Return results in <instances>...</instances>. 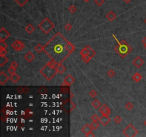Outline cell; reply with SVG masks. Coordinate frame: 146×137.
<instances>
[{
    "instance_id": "6da1fadb",
    "label": "cell",
    "mask_w": 146,
    "mask_h": 137,
    "mask_svg": "<svg viewBox=\"0 0 146 137\" xmlns=\"http://www.w3.org/2000/svg\"><path fill=\"white\" fill-rule=\"evenodd\" d=\"M67 40L59 32L56 34L44 46V53L52 60L62 64L70 54L66 49Z\"/></svg>"
},
{
    "instance_id": "7a4b0ae2",
    "label": "cell",
    "mask_w": 146,
    "mask_h": 137,
    "mask_svg": "<svg viewBox=\"0 0 146 137\" xmlns=\"http://www.w3.org/2000/svg\"><path fill=\"white\" fill-rule=\"evenodd\" d=\"M59 63L56 61L51 59L47 64H46L39 71V73L47 80L51 81L57 74V67Z\"/></svg>"
},
{
    "instance_id": "3957f363",
    "label": "cell",
    "mask_w": 146,
    "mask_h": 137,
    "mask_svg": "<svg viewBox=\"0 0 146 137\" xmlns=\"http://www.w3.org/2000/svg\"><path fill=\"white\" fill-rule=\"evenodd\" d=\"M113 38H115V39H116L117 43H118L117 46H115V48H114V50L122 58H125V56L132 51V49H133L132 47L128 44L127 42H125V40H122V41L119 42L116 39V37L114 36V34L113 35Z\"/></svg>"
},
{
    "instance_id": "277c9868",
    "label": "cell",
    "mask_w": 146,
    "mask_h": 137,
    "mask_svg": "<svg viewBox=\"0 0 146 137\" xmlns=\"http://www.w3.org/2000/svg\"><path fill=\"white\" fill-rule=\"evenodd\" d=\"M54 24L49 18H44L42 21L38 25V28L40 29L44 34H47L54 28Z\"/></svg>"
},
{
    "instance_id": "5b68a950",
    "label": "cell",
    "mask_w": 146,
    "mask_h": 137,
    "mask_svg": "<svg viewBox=\"0 0 146 137\" xmlns=\"http://www.w3.org/2000/svg\"><path fill=\"white\" fill-rule=\"evenodd\" d=\"M123 134L127 137H134L138 134V131L132 124H129L123 131Z\"/></svg>"
},
{
    "instance_id": "8992f818",
    "label": "cell",
    "mask_w": 146,
    "mask_h": 137,
    "mask_svg": "<svg viewBox=\"0 0 146 137\" xmlns=\"http://www.w3.org/2000/svg\"><path fill=\"white\" fill-rule=\"evenodd\" d=\"M11 47L17 52H21L24 49L25 44L19 40H15L11 44Z\"/></svg>"
},
{
    "instance_id": "52a82bcc",
    "label": "cell",
    "mask_w": 146,
    "mask_h": 137,
    "mask_svg": "<svg viewBox=\"0 0 146 137\" xmlns=\"http://www.w3.org/2000/svg\"><path fill=\"white\" fill-rule=\"evenodd\" d=\"M99 112L103 114V115H106V116H109L111 113V109L106 104H103L100 106L99 108Z\"/></svg>"
},
{
    "instance_id": "ba28073f",
    "label": "cell",
    "mask_w": 146,
    "mask_h": 137,
    "mask_svg": "<svg viewBox=\"0 0 146 137\" xmlns=\"http://www.w3.org/2000/svg\"><path fill=\"white\" fill-rule=\"evenodd\" d=\"M75 81H76V79L73 78V76H72L71 74H69V75H67V76L65 77V79H64V80H63V83L62 86H70L71 85L75 82Z\"/></svg>"
},
{
    "instance_id": "9c48e42d",
    "label": "cell",
    "mask_w": 146,
    "mask_h": 137,
    "mask_svg": "<svg viewBox=\"0 0 146 137\" xmlns=\"http://www.w3.org/2000/svg\"><path fill=\"white\" fill-rule=\"evenodd\" d=\"M10 36L9 32H8L4 28H1L0 29V41H5L7 39H8Z\"/></svg>"
},
{
    "instance_id": "30bf717a",
    "label": "cell",
    "mask_w": 146,
    "mask_h": 137,
    "mask_svg": "<svg viewBox=\"0 0 146 137\" xmlns=\"http://www.w3.org/2000/svg\"><path fill=\"white\" fill-rule=\"evenodd\" d=\"M143 64H144V61L140 56H136L133 61V64L137 68H140L143 65Z\"/></svg>"
},
{
    "instance_id": "8fae6325",
    "label": "cell",
    "mask_w": 146,
    "mask_h": 137,
    "mask_svg": "<svg viewBox=\"0 0 146 137\" xmlns=\"http://www.w3.org/2000/svg\"><path fill=\"white\" fill-rule=\"evenodd\" d=\"M9 79H10V77H9V76L4 72H0V84L4 85L6 84V82H7Z\"/></svg>"
},
{
    "instance_id": "7c38bea8",
    "label": "cell",
    "mask_w": 146,
    "mask_h": 137,
    "mask_svg": "<svg viewBox=\"0 0 146 137\" xmlns=\"http://www.w3.org/2000/svg\"><path fill=\"white\" fill-rule=\"evenodd\" d=\"M99 121L101 122V124L105 127L106 125L108 124V123L111 121V119L108 117V116H106V115H101V116L99 117Z\"/></svg>"
},
{
    "instance_id": "4fadbf2b",
    "label": "cell",
    "mask_w": 146,
    "mask_h": 137,
    "mask_svg": "<svg viewBox=\"0 0 146 137\" xmlns=\"http://www.w3.org/2000/svg\"><path fill=\"white\" fill-rule=\"evenodd\" d=\"M24 59H26V62H28L29 63H31L34 60L35 56H34V54L33 53L29 52H27L24 55Z\"/></svg>"
},
{
    "instance_id": "5bb4252c",
    "label": "cell",
    "mask_w": 146,
    "mask_h": 137,
    "mask_svg": "<svg viewBox=\"0 0 146 137\" xmlns=\"http://www.w3.org/2000/svg\"><path fill=\"white\" fill-rule=\"evenodd\" d=\"M92 130H93V128H92V127L91 126V124H86L81 128V131L84 133L85 135H86V134L92 132Z\"/></svg>"
},
{
    "instance_id": "9a60e30c",
    "label": "cell",
    "mask_w": 146,
    "mask_h": 137,
    "mask_svg": "<svg viewBox=\"0 0 146 137\" xmlns=\"http://www.w3.org/2000/svg\"><path fill=\"white\" fill-rule=\"evenodd\" d=\"M106 17V19L109 21H114L115 19H116L117 16H116V14H115L114 11H110L106 14V17Z\"/></svg>"
},
{
    "instance_id": "2e32d148",
    "label": "cell",
    "mask_w": 146,
    "mask_h": 137,
    "mask_svg": "<svg viewBox=\"0 0 146 137\" xmlns=\"http://www.w3.org/2000/svg\"><path fill=\"white\" fill-rule=\"evenodd\" d=\"M66 49L69 52V53L71 54H72L74 52V50L76 49V47H75V46L71 42L68 41L67 44H66Z\"/></svg>"
},
{
    "instance_id": "e0dca14e",
    "label": "cell",
    "mask_w": 146,
    "mask_h": 137,
    "mask_svg": "<svg viewBox=\"0 0 146 137\" xmlns=\"http://www.w3.org/2000/svg\"><path fill=\"white\" fill-rule=\"evenodd\" d=\"M21 79V78H20V76L18 75V74H12V75H11L10 76V80L13 82V83H14V84H16V83H17L19 80Z\"/></svg>"
},
{
    "instance_id": "ac0fdd59",
    "label": "cell",
    "mask_w": 146,
    "mask_h": 137,
    "mask_svg": "<svg viewBox=\"0 0 146 137\" xmlns=\"http://www.w3.org/2000/svg\"><path fill=\"white\" fill-rule=\"evenodd\" d=\"M33 114H34V112L31 111V109H26L25 111H24V116L25 119H29V118H31V116H33Z\"/></svg>"
},
{
    "instance_id": "d6986e66",
    "label": "cell",
    "mask_w": 146,
    "mask_h": 137,
    "mask_svg": "<svg viewBox=\"0 0 146 137\" xmlns=\"http://www.w3.org/2000/svg\"><path fill=\"white\" fill-rule=\"evenodd\" d=\"M25 30H26V32H27L28 34H32L33 32L35 31V28H34V27L31 24H27L26 26V27H25Z\"/></svg>"
},
{
    "instance_id": "ffe728a7",
    "label": "cell",
    "mask_w": 146,
    "mask_h": 137,
    "mask_svg": "<svg viewBox=\"0 0 146 137\" xmlns=\"http://www.w3.org/2000/svg\"><path fill=\"white\" fill-rule=\"evenodd\" d=\"M142 78H143V77H142V75L140 74V73H138V72L135 73V74L133 75V76H132L133 80L135 81L136 82H139L140 81H141Z\"/></svg>"
},
{
    "instance_id": "44dd1931",
    "label": "cell",
    "mask_w": 146,
    "mask_h": 137,
    "mask_svg": "<svg viewBox=\"0 0 146 137\" xmlns=\"http://www.w3.org/2000/svg\"><path fill=\"white\" fill-rule=\"evenodd\" d=\"M66 67L63 65L62 64H59L58 67H57V71H58L59 74H63L66 72Z\"/></svg>"
},
{
    "instance_id": "7402d4cb",
    "label": "cell",
    "mask_w": 146,
    "mask_h": 137,
    "mask_svg": "<svg viewBox=\"0 0 146 137\" xmlns=\"http://www.w3.org/2000/svg\"><path fill=\"white\" fill-rule=\"evenodd\" d=\"M8 61H9V59L6 56H0V66L2 67L4 64H6L8 62Z\"/></svg>"
},
{
    "instance_id": "603a6c76",
    "label": "cell",
    "mask_w": 146,
    "mask_h": 137,
    "mask_svg": "<svg viewBox=\"0 0 146 137\" xmlns=\"http://www.w3.org/2000/svg\"><path fill=\"white\" fill-rule=\"evenodd\" d=\"M91 104H92V106H94L95 109H99L100 106L102 105L101 103V101L98 99H95L94 101L91 103Z\"/></svg>"
},
{
    "instance_id": "cb8c5ba5",
    "label": "cell",
    "mask_w": 146,
    "mask_h": 137,
    "mask_svg": "<svg viewBox=\"0 0 146 137\" xmlns=\"http://www.w3.org/2000/svg\"><path fill=\"white\" fill-rule=\"evenodd\" d=\"M34 49H35V51H36L38 53H41L42 52H43V50H44V46L42 45L41 44H37L35 46Z\"/></svg>"
},
{
    "instance_id": "d4e9b609",
    "label": "cell",
    "mask_w": 146,
    "mask_h": 137,
    "mask_svg": "<svg viewBox=\"0 0 146 137\" xmlns=\"http://www.w3.org/2000/svg\"><path fill=\"white\" fill-rule=\"evenodd\" d=\"M86 47H87V49H88V55L91 57V58H93L94 56L95 55V52L94 51V49L90 46H88V45H86Z\"/></svg>"
},
{
    "instance_id": "484cf974",
    "label": "cell",
    "mask_w": 146,
    "mask_h": 137,
    "mask_svg": "<svg viewBox=\"0 0 146 137\" xmlns=\"http://www.w3.org/2000/svg\"><path fill=\"white\" fill-rule=\"evenodd\" d=\"M91 57L89 55H84V56H81V59L83 60L84 63L87 64L91 60Z\"/></svg>"
},
{
    "instance_id": "4316f807",
    "label": "cell",
    "mask_w": 146,
    "mask_h": 137,
    "mask_svg": "<svg viewBox=\"0 0 146 137\" xmlns=\"http://www.w3.org/2000/svg\"><path fill=\"white\" fill-rule=\"evenodd\" d=\"M16 3H17V4H19L20 7H24L29 0H14Z\"/></svg>"
},
{
    "instance_id": "83f0119b",
    "label": "cell",
    "mask_w": 146,
    "mask_h": 137,
    "mask_svg": "<svg viewBox=\"0 0 146 137\" xmlns=\"http://www.w3.org/2000/svg\"><path fill=\"white\" fill-rule=\"evenodd\" d=\"M91 126L92 128H93L94 130H95V129H97V128H99V127H100V124L98 122V121H93V122L91 123Z\"/></svg>"
},
{
    "instance_id": "f1b7e54d",
    "label": "cell",
    "mask_w": 146,
    "mask_h": 137,
    "mask_svg": "<svg viewBox=\"0 0 146 137\" xmlns=\"http://www.w3.org/2000/svg\"><path fill=\"white\" fill-rule=\"evenodd\" d=\"M125 108H126V109L128 110V111H130V110L133 109V108H134V106H133V104L131 102H127L125 104Z\"/></svg>"
},
{
    "instance_id": "f546056e",
    "label": "cell",
    "mask_w": 146,
    "mask_h": 137,
    "mask_svg": "<svg viewBox=\"0 0 146 137\" xmlns=\"http://www.w3.org/2000/svg\"><path fill=\"white\" fill-rule=\"evenodd\" d=\"M8 45L4 41H0V49H6Z\"/></svg>"
},
{
    "instance_id": "4dcf8cb0",
    "label": "cell",
    "mask_w": 146,
    "mask_h": 137,
    "mask_svg": "<svg viewBox=\"0 0 146 137\" xmlns=\"http://www.w3.org/2000/svg\"><path fill=\"white\" fill-rule=\"evenodd\" d=\"M80 54L81 56H84V55H88V49H87L86 46H85L84 49L81 51L80 52Z\"/></svg>"
},
{
    "instance_id": "1f68e13d",
    "label": "cell",
    "mask_w": 146,
    "mask_h": 137,
    "mask_svg": "<svg viewBox=\"0 0 146 137\" xmlns=\"http://www.w3.org/2000/svg\"><path fill=\"white\" fill-rule=\"evenodd\" d=\"M107 75H108L110 78H113L115 75V72L113 69H110V70H108V72H107Z\"/></svg>"
},
{
    "instance_id": "d6a6232c",
    "label": "cell",
    "mask_w": 146,
    "mask_h": 137,
    "mask_svg": "<svg viewBox=\"0 0 146 137\" xmlns=\"http://www.w3.org/2000/svg\"><path fill=\"white\" fill-rule=\"evenodd\" d=\"M97 94H98V93H97V91H96L95 89L91 90L90 92H89V96H90L91 97H92V98H95V97L97 96Z\"/></svg>"
},
{
    "instance_id": "836d02e7",
    "label": "cell",
    "mask_w": 146,
    "mask_h": 137,
    "mask_svg": "<svg viewBox=\"0 0 146 137\" xmlns=\"http://www.w3.org/2000/svg\"><path fill=\"white\" fill-rule=\"evenodd\" d=\"M122 121H123V119L120 116H115L114 118V121L116 124H120V123H121Z\"/></svg>"
},
{
    "instance_id": "e575fe53",
    "label": "cell",
    "mask_w": 146,
    "mask_h": 137,
    "mask_svg": "<svg viewBox=\"0 0 146 137\" xmlns=\"http://www.w3.org/2000/svg\"><path fill=\"white\" fill-rule=\"evenodd\" d=\"M94 1H95V4L98 7H101L105 2L104 0H95Z\"/></svg>"
},
{
    "instance_id": "d590c367",
    "label": "cell",
    "mask_w": 146,
    "mask_h": 137,
    "mask_svg": "<svg viewBox=\"0 0 146 137\" xmlns=\"http://www.w3.org/2000/svg\"><path fill=\"white\" fill-rule=\"evenodd\" d=\"M64 28H65V29H66L67 32H70V31L72 29V25H71L70 23H67V24L65 25Z\"/></svg>"
},
{
    "instance_id": "8d00e7d4",
    "label": "cell",
    "mask_w": 146,
    "mask_h": 137,
    "mask_svg": "<svg viewBox=\"0 0 146 137\" xmlns=\"http://www.w3.org/2000/svg\"><path fill=\"white\" fill-rule=\"evenodd\" d=\"M69 10L70 12H71V13H75L76 11H77V8H76V6H74V5H71V6H70L69 7Z\"/></svg>"
},
{
    "instance_id": "74e56055",
    "label": "cell",
    "mask_w": 146,
    "mask_h": 137,
    "mask_svg": "<svg viewBox=\"0 0 146 137\" xmlns=\"http://www.w3.org/2000/svg\"><path fill=\"white\" fill-rule=\"evenodd\" d=\"M47 91H48V90H47V89H46L45 87H42V88L39 89V92L40 94H46Z\"/></svg>"
},
{
    "instance_id": "f35d334b",
    "label": "cell",
    "mask_w": 146,
    "mask_h": 137,
    "mask_svg": "<svg viewBox=\"0 0 146 137\" xmlns=\"http://www.w3.org/2000/svg\"><path fill=\"white\" fill-rule=\"evenodd\" d=\"M18 66H19V64H17V62H12L10 64V67H11V68H14V69H17V67H18Z\"/></svg>"
},
{
    "instance_id": "ab89813d",
    "label": "cell",
    "mask_w": 146,
    "mask_h": 137,
    "mask_svg": "<svg viewBox=\"0 0 146 137\" xmlns=\"http://www.w3.org/2000/svg\"><path fill=\"white\" fill-rule=\"evenodd\" d=\"M8 72L10 75H12V74H16V69H14V68H11V67H9L8 69Z\"/></svg>"
},
{
    "instance_id": "60d3db41",
    "label": "cell",
    "mask_w": 146,
    "mask_h": 137,
    "mask_svg": "<svg viewBox=\"0 0 146 137\" xmlns=\"http://www.w3.org/2000/svg\"><path fill=\"white\" fill-rule=\"evenodd\" d=\"M69 90V88L68 87V86H63V87L61 88V91L64 94H66Z\"/></svg>"
},
{
    "instance_id": "b9f144b4",
    "label": "cell",
    "mask_w": 146,
    "mask_h": 137,
    "mask_svg": "<svg viewBox=\"0 0 146 137\" xmlns=\"http://www.w3.org/2000/svg\"><path fill=\"white\" fill-rule=\"evenodd\" d=\"M7 49H0V56H4L7 54Z\"/></svg>"
},
{
    "instance_id": "7bdbcfd3",
    "label": "cell",
    "mask_w": 146,
    "mask_h": 137,
    "mask_svg": "<svg viewBox=\"0 0 146 137\" xmlns=\"http://www.w3.org/2000/svg\"><path fill=\"white\" fill-rule=\"evenodd\" d=\"M75 108H76V104H75V103L71 101V104H70V111H72Z\"/></svg>"
},
{
    "instance_id": "ee69618b",
    "label": "cell",
    "mask_w": 146,
    "mask_h": 137,
    "mask_svg": "<svg viewBox=\"0 0 146 137\" xmlns=\"http://www.w3.org/2000/svg\"><path fill=\"white\" fill-rule=\"evenodd\" d=\"M91 119H92V121H99V116L97 114H94L91 116Z\"/></svg>"
},
{
    "instance_id": "f6af8a7d",
    "label": "cell",
    "mask_w": 146,
    "mask_h": 137,
    "mask_svg": "<svg viewBox=\"0 0 146 137\" xmlns=\"http://www.w3.org/2000/svg\"><path fill=\"white\" fill-rule=\"evenodd\" d=\"M29 91V89L28 87H24V90H23V94H27Z\"/></svg>"
},
{
    "instance_id": "bcb514c9",
    "label": "cell",
    "mask_w": 146,
    "mask_h": 137,
    "mask_svg": "<svg viewBox=\"0 0 146 137\" xmlns=\"http://www.w3.org/2000/svg\"><path fill=\"white\" fill-rule=\"evenodd\" d=\"M86 136L87 137H95V134H94L93 132H91V133H89V134H86Z\"/></svg>"
},
{
    "instance_id": "7dc6e473",
    "label": "cell",
    "mask_w": 146,
    "mask_h": 137,
    "mask_svg": "<svg viewBox=\"0 0 146 137\" xmlns=\"http://www.w3.org/2000/svg\"><path fill=\"white\" fill-rule=\"evenodd\" d=\"M23 90H24V87H19L17 89V91L19 93H23Z\"/></svg>"
},
{
    "instance_id": "c3c4849f",
    "label": "cell",
    "mask_w": 146,
    "mask_h": 137,
    "mask_svg": "<svg viewBox=\"0 0 146 137\" xmlns=\"http://www.w3.org/2000/svg\"><path fill=\"white\" fill-rule=\"evenodd\" d=\"M142 43L145 45V44H146V37H144L143 39V40H142Z\"/></svg>"
},
{
    "instance_id": "681fc988",
    "label": "cell",
    "mask_w": 146,
    "mask_h": 137,
    "mask_svg": "<svg viewBox=\"0 0 146 137\" xmlns=\"http://www.w3.org/2000/svg\"><path fill=\"white\" fill-rule=\"evenodd\" d=\"M123 1L125 2V4H129L130 2L132 1V0H123Z\"/></svg>"
},
{
    "instance_id": "f907efd6",
    "label": "cell",
    "mask_w": 146,
    "mask_h": 137,
    "mask_svg": "<svg viewBox=\"0 0 146 137\" xmlns=\"http://www.w3.org/2000/svg\"><path fill=\"white\" fill-rule=\"evenodd\" d=\"M144 125H145V126L146 127V120L145 121H144Z\"/></svg>"
},
{
    "instance_id": "816d5d0a",
    "label": "cell",
    "mask_w": 146,
    "mask_h": 137,
    "mask_svg": "<svg viewBox=\"0 0 146 137\" xmlns=\"http://www.w3.org/2000/svg\"><path fill=\"white\" fill-rule=\"evenodd\" d=\"M84 1H86V2H88V1H89L90 0H84Z\"/></svg>"
},
{
    "instance_id": "f5cc1de1",
    "label": "cell",
    "mask_w": 146,
    "mask_h": 137,
    "mask_svg": "<svg viewBox=\"0 0 146 137\" xmlns=\"http://www.w3.org/2000/svg\"><path fill=\"white\" fill-rule=\"evenodd\" d=\"M144 48H145V49L146 50V44H145V45H144Z\"/></svg>"
},
{
    "instance_id": "db71d44e",
    "label": "cell",
    "mask_w": 146,
    "mask_h": 137,
    "mask_svg": "<svg viewBox=\"0 0 146 137\" xmlns=\"http://www.w3.org/2000/svg\"><path fill=\"white\" fill-rule=\"evenodd\" d=\"M144 21H145V23H146V19H145V20H144Z\"/></svg>"
}]
</instances>
